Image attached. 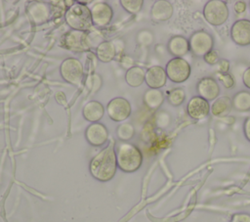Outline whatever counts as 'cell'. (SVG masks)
Here are the masks:
<instances>
[{"label":"cell","instance_id":"obj_1","mask_svg":"<svg viewBox=\"0 0 250 222\" xmlns=\"http://www.w3.org/2000/svg\"><path fill=\"white\" fill-rule=\"evenodd\" d=\"M113 145L114 141L111 140L110 144L91 160L90 172L93 177L99 181L106 182L110 180L116 172L117 160Z\"/></svg>","mask_w":250,"mask_h":222},{"label":"cell","instance_id":"obj_2","mask_svg":"<svg viewBox=\"0 0 250 222\" xmlns=\"http://www.w3.org/2000/svg\"><path fill=\"white\" fill-rule=\"evenodd\" d=\"M118 167L125 172H134L138 170L143 162L141 151L134 145L123 143L118 147L116 154Z\"/></svg>","mask_w":250,"mask_h":222},{"label":"cell","instance_id":"obj_3","mask_svg":"<svg viewBox=\"0 0 250 222\" xmlns=\"http://www.w3.org/2000/svg\"><path fill=\"white\" fill-rule=\"evenodd\" d=\"M66 23L74 30L85 31L92 27L93 22L91 10L83 4L76 3L72 5L65 13Z\"/></svg>","mask_w":250,"mask_h":222},{"label":"cell","instance_id":"obj_4","mask_svg":"<svg viewBox=\"0 0 250 222\" xmlns=\"http://www.w3.org/2000/svg\"><path fill=\"white\" fill-rule=\"evenodd\" d=\"M228 4L222 0H210L203 7V16L205 20L212 25L219 26L229 19Z\"/></svg>","mask_w":250,"mask_h":222},{"label":"cell","instance_id":"obj_5","mask_svg":"<svg viewBox=\"0 0 250 222\" xmlns=\"http://www.w3.org/2000/svg\"><path fill=\"white\" fill-rule=\"evenodd\" d=\"M189 51L196 57H204L208 52L213 50V36L206 30H197L193 32L189 39Z\"/></svg>","mask_w":250,"mask_h":222},{"label":"cell","instance_id":"obj_6","mask_svg":"<svg viewBox=\"0 0 250 222\" xmlns=\"http://www.w3.org/2000/svg\"><path fill=\"white\" fill-rule=\"evenodd\" d=\"M167 77L174 83H182L188 79L191 72L190 65L183 58L171 59L165 67Z\"/></svg>","mask_w":250,"mask_h":222},{"label":"cell","instance_id":"obj_7","mask_svg":"<svg viewBox=\"0 0 250 222\" xmlns=\"http://www.w3.org/2000/svg\"><path fill=\"white\" fill-rule=\"evenodd\" d=\"M62 77L72 85H79L83 78V66L75 58L65 59L60 67Z\"/></svg>","mask_w":250,"mask_h":222},{"label":"cell","instance_id":"obj_8","mask_svg":"<svg viewBox=\"0 0 250 222\" xmlns=\"http://www.w3.org/2000/svg\"><path fill=\"white\" fill-rule=\"evenodd\" d=\"M61 42L62 46H64L66 49H69L75 52L87 51L91 48L89 34L85 33L84 31H79L74 29L66 32L62 37Z\"/></svg>","mask_w":250,"mask_h":222},{"label":"cell","instance_id":"obj_9","mask_svg":"<svg viewBox=\"0 0 250 222\" xmlns=\"http://www.w3.org/2000/svg\"><path fill=\"white\" fill-rule=\"evenodd\" d=\"M106 111L113 121H124L131 114V105L126 99L117 97L109 101L106 106Z\"/></svg>","mask_w":250,"mask_h":222},{"label":"cell","instance_id":"obj_10","mask_svg":"<svg viewBox=\"0 0 250 222\" xmlns=\"http://www.w3.org/2000/svg\"><path fill=\"white\" fill-rule=\"evenodd\" d=\"M231 40L238 46L250 45V20L239 19L230 28Z\"/></svg>","mask_w":250,"mask_h":222},{"label":"cell","instance_id":"obj_11","mask_svg":"<svg viewBox=\"0 0 250 222\" xmlns=\"http://www.w3.org/2000/svg\"><path fill=\"white\" fill-rule=\"evenodd\" d=\"M210 111L211 106L209 102L200 96L191 97L187 106L188 114L195 120H200L207 117Z\"/></svg>","mask_w":250,"mask_h":222},{"label":"cell","instance_id":"obj_12","mask_svg":"<svg viewBox=\"0 0 250 222\" xmlns=\"http://www.w3.org/2000/svg\"><path fill=\"white\" fill-rule=\"evenodd\" d=\"M196 91L198 96L209 101H214L219 97L220 94V85L218 81L211 77L206 76L201 78L196 84Z\"/></svg>","mask_w":250,"mask_h":222},{"label":"cell","instance_id":"obj_13","mask_svg":"<svg viewBox=\"0 0 250 222\" xmlns=\"http://www.w3.org/2000/svg\"><path fill=\"white\" fill-rule=\"evenodd\" d=\"M113 16V11L107 3H97L91 9V17L94 24L100 27L107 25Z\"/></svg>","mask_w":250,"mask_h":222},{"label":"cell","instance_id":"obj_14","mask_svg":"<svg viewBox=\"0 0 250 222\" xmlns=\"http://www.w3.org/2000/svg\"><path fill=\"white\" fill-rule=\"evenodd\" d=\"M167 74L160 66H152L146 71L145 81L150 89H160L166 85Z\"/></svg>","mask_w":250,"mask_h":222},{"label":"cell","instance_id":"obj_15","mask_svg":"<svg viewBox=\"0 0 250 222\" xmlns=\"http://www.w3.org/2000/svg\"><path fill=\"white\" fill-rule=\"evenodd\" d=\"M108 132L106 127L100 123V122H95L90 124L85 132V137L87 141L92 145V146H102L104 145L106 140H107Z\"/></svg>","mask_w":250,"mask_h":222},{"label":"cell","instance_id":"obj_16","mask_svg":"<svg viewBox=\"0 0 250 222\" xmlns=\"http://www.w3.org/2000/svg\"><path fill=\"white\" fill-rule=\"evenodd\" d=\"M173 5L166 0L155 1L150 10V17L153 22H160L168 21L173 15Z\"/></svg>","mask_w":250,"mask_h":222},{"label":"cell","instance_id":"obj_17","mask_svg":"<svg viewBox=\"0 0 250 222\" xmlns=\"http://www.w3.org/2000/svg\"><path fill=\"white\" fill-rule=\"evenodd\" d=\"M167 49L174 58H183L189 52L188 40L182 35H175L168 41Z\"/></svg>","mask_w":250,"mask_h":222},{"label":"cell","instance_id":"obj_18","mask_svg":"<svg viewBox=\"0 0 250 222\" xmlns=\"http://www.w3.org/2000/svg\"><path fill=\"white\" fill-rule=\"evenodd\" d=\"M232 109V102L229 96H220L211 105V112L214 116L223 117L228 115Z\"/></svg>","mask_w":250,"mask_h":222},{"label":"cell","instance_id":"obj_19","mask_svg":"<svg viewBox=\"0 0 250 222\" xmlns=\"http://www.w3.org/2000/svg\"><path fill=\"white\" fill-rule=\"evenodd\" d=\"M28 16L34 23H42L46 22L50 16V10L44 3H34L27 9Z\"/></svg>","mask_w":250,"mask_h":222},{"label":"cell","instance_id":"obj_20","mask_svg":"<svg viewBox=\"0 0 250 222\" xmlns=\"http://www.w3.org/2000/svg\"><path fill=\"white\" fill-rule=\"evenodd\" d=\"M104 113V106L97 101H90L83 108V116L90 122L99 121Z\"/></svg>","mask_w":250,"mask_h":222},{"label":"cell","instance_id":"obj_21","mask_svg":"<svg viewBox=\"0 0 250 222\" xmlns=\"http://www.w3.org/2000/svg\"><path fill=\"white\" fill-rule=\"evenodd\" d=\"M164 102V94L159 89H148L144 95V103L150 110H157Z\"/></svg>","mask_w":250,"mask_h":222},{"label":"cell","instance_id":"obj_22","mask_svg":"<svg viewBox=\"0 0 250 222\" xmlns=\"http://www.w3.org/2000/svg\"><path fill=\"white\" fill-rule=\"evenodd\" d=\"M116 54L115 44L111 41H104L97 47V57L104 63L110 62Z\"/></svg>","mask_w":250,"mask_h":222},{"label":"cell","instance_id":"obj_23","mask_svg":"<svg viewBox=\"0 0 250 222\" xmlns=\"http://www.w3.org/2000/svg\"><path fill=\"white\" fill-rule=\"evenodd\" d=\"M146 72L140 67H132L128 68L125 74L126 82L132 87H138L142 85L145 81Z\"/></svg>","mask_w":250,"mask_h":222},{"label":"cell","instance_id":"obj_24","mask_svg":"<svg viewBox=\"0 0 250 222\" xmlns=\"http://www.w3.org/2000/svg\"><path fill=\"white\" fill-rule=\"evenodd\" d=\"M232 108L238 111H250V92L249 91H238L234 94L231 99Z\"/></svg>","mask_w":250,"mask_h":222},{"label":"cell","instance_id":"obj_25","mask_svg":"<svg viewBox=\"0 0 250 222\" xmlns=\"http://www.w3.org/2000/svg\"><path fill=\"white\" fill-rule=\"evenodd\" d=\"M186 99V92L183 88H174L170 90L167 94V100L173 107L181 106Z\"/></svg>","mask_w":250,"mask_h":222},{"label":"cell","instance_id":"obj_26","mask_svg":"<svg viewBox=\"0 0 250 222\" xmlns=\"http://www.w3.org/2000/svg\"><path fill=\"white\" fill-rule=\"evenodd\" d=\"M116 133L119 139L130 140L135 134V129L131 123H122L118 126Z\"/></svg>","mask_w":250,"mask_h":222},{"label":"cell","instance_id":"obj_27","mask_svg":"<svg viewBox=\"0 0 250 222\" xmlns=\"http://www.w3.org/2000/svg\"><path fill=\"white\" fill-rule=\"evenodd\" d=\"M121 5L122 7L129 13L131 14H137L141 11L142 7H143V4H144V1L143 0H129V1H126V0H122L121 2Z\"/></svg>","mask_w":250,"mask_h":222},{"label":"cell","instance_id":"obj_28","mask_svg":"<svg viewBox=\"0 0 250 222\" xmlns=\"http://www.w3.org/2000/svg\"><path fill=\"white\" fill-rule=\"evenodd\" d=\"M219 80L222 82L225 88L230 89L235 85V80L231 74L228 73H219Z\"/></svg>","mask_w":250,"mask_h":222},{"label":"cell","instance_id":"obj_29","mask_svg":"<svg viewBox=\"0 0 250 222\" xmlns=\"http://www.w3.org/2000/svg\"><path fill=\"white\" fill-rule=\"evenodd\" d=\"M203 60L205 61V63H207L208 65H216L220 62V58H219V54L217 53V51L215 50H211L210 52H208L204 57Z\"/></svg>","mask_w":250,"mask_h":222},{"label":"cell","instance_id":"obj_30","mask_svg":"<svg viewBox=\"0 0 250 222\" xmlns=\"http://www.w3.org/2000/svg\"><path fill=\"white\" fill-rule=\"evenodd\" d=\"M229 222H250V214L248 213H235L232 215Z\"/></svg>","mask_w":250,"mask_h":222},{"label":"cell","instance_id":"obj_31","mask_svg":"<svg viewBox=\"0 0 250 222\" xmlns=\"http://www.w3.org/2000/svg\"><path fill=\"white\" fill-rule=\"evenodd\" d=\"M246 8H247V5L244 1H236L234 3V12L236 15H242L245 13L246 11Z\"/></svg>","mask_w":250,"mask_h":222},{"label":"cell","instance_id":"obj_32","mask_svg":"<svg viewBox=\"0 0 250 222\" xmlns=\"http://www.w3.org/2000/svg\"><path fill=\"white\" fill-rule=\"evenodd\" d=\"M218 69L220 73H228L229 69V62L228 60H220L218 63Z\"/></svg>","mask_w":250,"mask_h":222},{"label":"cell","instance_id":"obj_33","mask_svg":"<svg viewBox=\"0 0 250 222\" xmlns=\"http://www.w3.org/2000/svg\"><path fill=\"white\" fill-rule=\"evenodd\" d=\"M242 81L246 88L250 89V67H247L242 74Z\"/></svg>","mask_w":250,"mask_h":222},{"label":"cell","instance_id":"obj_34","mask_svg":"<svg viewBox=\"0 0 250 222\" xmlns=\"http://www.w3.org/2000/svg\"><path fill=\"white\" fill-rule=\"evenodd\" d=\"M243 133L247 141L250 142V116L247 117L243 123Z\"/></svg>","mask_w":250,"mask_h":222},{"label":"cell","instance_id":"obj_35","mask_svg":"<svg viewBox=\"0 0 250 222\" xmlns=\"http://www.w3.org/2000/svg\"><path fill=\"white\" fill-rule=\"evenodd\" d=\"M249 9H250V3H249Z\"/></svg>","mask_w":250,"mask_h":222}]
</instances>
